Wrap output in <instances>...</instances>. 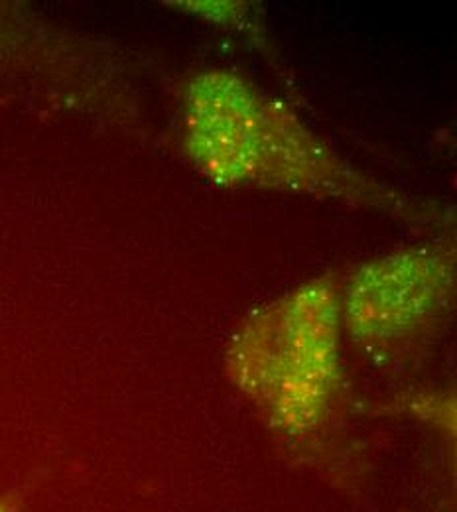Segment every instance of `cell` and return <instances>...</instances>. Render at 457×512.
<instances>
[{
  "instance_id": "cell-1",
  "label": "cell",
  "mask_w": 457,
  "mask_h": 512,
  "mask_svg": "<svg viewBox=\"0 0 457 512\" xmlns=\"http://www.w3.org/2000/svg\"><path fill=\"white\" fill-rule=\"evenodd\" d=\"M341 306L327 284L306 286L243 325L229 349V373L288 438L314 434L339 390Z\"/></svg>"
},
{
  "instance_id": "cell-2",
  "label": "cell",
  "mask_w": 457,
  "mask_h": 512,
  "mask_svg": "<svg viewBox=\"0 0 457 512\" xmlns=\"http://www.w3.org/2000/svg\"><path fill=\"white\" fill-rule=\"evenodd\" d=\"M448 290L442 266L430 258H402L369 270L347 294L345 323L367 343L410 337L440 308Z\"/></svg>"
},
{
  "instance_id": "cell-3",
  "label": "cell",
  "mask_w": 457,
  "mask_h": 512,
  "mask_svg": "<svg viewBox=\"0 0 457 512\" xmlns=\"http://www.w3.org/2000/svg\"><path fill=\"white\" fill-rule=\"evenodd\" d=\"M0 512H18L16 499L10 495H0Z\"/></svg>"
}]
</instances>
